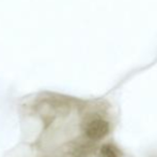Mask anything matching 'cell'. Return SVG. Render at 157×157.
Listing matches in <instances>:
<instances>
[{
	"instance_id": "obj_1",
	"label": "cell",
	"mask_w": 157,
	"mask_h": 157,
	"mask_svg": "<svg viewBox=\"0 0 157 157\" xmlns=\"http://www.w3.org/2000/svg\"><path fill=\"white\" fill-rule=\"evenodd\" d=\"M85 132L91 140H99L109 132V124L101 118H94L87 123Z\"/></svg>"
},
{
	"instance_id": "obj_2",
	"label": "cell",
	"mask_w": 157,
	"mask_h": 157,
	"mask_svg": "<svg viewBox=\"0 0 157 157\" xmlns=\"http://www.w3.org/2000/svg\"><path fill=\"white\" fill-rule=\"evenodd\" d=\"M101 154H103V157H118L116 149H113L111 147H108V145L103 147Z\"/></svg>"
}]
</instances>
